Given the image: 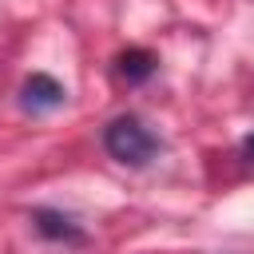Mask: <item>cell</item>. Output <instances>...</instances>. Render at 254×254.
Instances as JSON below:
<instances>
[{"instance_id": "cell-1", "label": "cell", "mask_w": 254, "mask_h": 254, "mask_svg": "<svg viewBox=\"0 0 254 254\" xmlns=\"http://www.w3.org/2000/svg\"><path fill=\"white\" fill-rule=\"evenodd\" d=\"M103 151H107L115 163L139 171V167H147V163L159 155V139L151 135V127H147L139 115H115V119L103 127Z\"/></svg>"}, {"instance_id": "cell-2", "label": "cell", "mask_w": 254, "mask_h": 254, "mask_svg": "<svg viewBox=\"0 0 254 254\" xmlns=\"http://www.w3.org/2000/svg\"><path fill=\"white\" fill-rule=\"evenodd\" d=\"M28 222H32V230H36L40 238H48V242H64V246H83V242H87V230H83L71 214H64V210L36 206V210L28 214Z\"/></svg>"}, {"instance_id": "cell-3", "label": "cell", "mask_w": 254, "mask_h": 254, "mask_svg": "<svg viewBox=\"0 0 254 254\" xmlns=\"http://www.w3.org/2000/svg\"><path fill=\"white\" fill-rule=\"evenodd\" d=\"M64 103H67V91H64V83H60L56 75H48V71L28 75L24 87H20V107L32 111V115L56 111V107H64Z\"/></svg>"}, {"instance_id": "cell-4", "label": "cell", "mask_w": 254, "mask_h": 254, "mask_svg": "<svg viewBox=\"0 0 254 254\" xmlns=\"http://www.w3.org/2000/svg\"><path fill=\"white\" fill-rule=\"evenodd\" d=\"M155 67H159V56L147 52V48H127V52L115 56V75H119L123 83H131V87L147 83V79L155 75Z\"/></svg>"}, {"instance_id": "cell-5", "label": "cell", "mask_w": 254, "mask_h": 254, "mask_svg": "<svg viewBox=\"0 0 254 254\" xmlns=\"http://www.w3.org/2000/svg\"><path fill=\"white\" fill-rule=\"evenodd\" d=\"M242 159H246V163H254V131H250V135H246V143H242Z\"/></svg>"}]
</instances>
